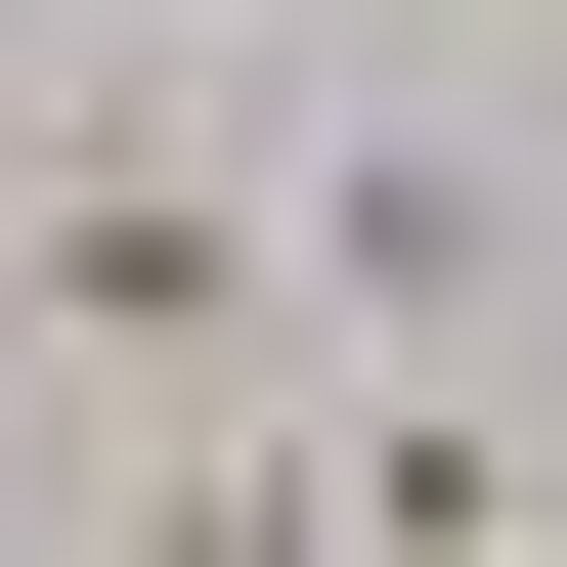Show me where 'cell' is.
<instances>
[{
	"instance_id": "1",
	"label": "cell",
	"mask_w": 567,
	"mask_h": 567,
	"mask_svg": "<svg viewBox=\"0 0 567 567\" xmlns=\"http://www.w3.org/2000/svg\"><path fill=\"white\" fill-rule=\"evenodd\" d=\"M0 306H44V350H132V393L218 436V393H262V306H306V262H262L218 175H0Z\"/></svg>"
},
{
	"instance_id": "2",
	"label": "cell",
	"mask_w": 567,
	"mask_h": 567,
	"mask_svg": "<svg viewBox=\"0 0 567 567\" xmlns=\"http://www.w3.org/2000/svg\"><path fill=\"white\" fill-rule=\"evenodd\" d=\"M524 44H567V0H524Z\"/></svg>"
}]
</instances>
